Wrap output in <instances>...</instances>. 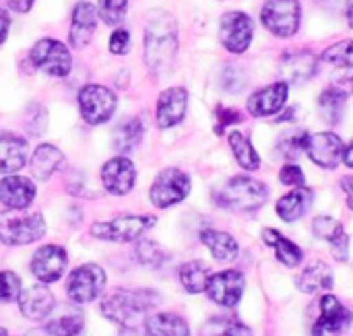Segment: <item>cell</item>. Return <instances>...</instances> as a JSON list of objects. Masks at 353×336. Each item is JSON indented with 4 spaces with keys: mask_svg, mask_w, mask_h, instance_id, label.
I'll use <instances>...</instances> for the list:
<instances>
[{
    "mask_svg": "<svg viewBox=\"0 0 353 336\" xmlns=\"http://www.w3.org/2000/svg\"><path fill=\"white\" fill-rule=\"evenodd\" d=\"M178 50L176 21L168 12H155L145 29V62L153 72H163L172 66Z\"/></svg>",
    "mask_w": 353,
    "mask_h": 336,
    "instance_id": "obj_1",
    "label": "cell"
},
{
    "mask_svg": "<svg viewBox=\"0 0 353 336\" xmlns=\"http://www.w3.org/2000/svg\"><path fill=\"white\" fill-rule=\"evenodd\" d=\"M159 304V297L153 291H126L118 289L101 302V314L110 322L120 324L122 328H134L141 318Z\"/></svg>",
    "mask_w": 353,
    "mask_h": 336,
    "instance_id": "obj_2",
    "label": "cell"
},
{
    "mask_svg": "<svg viewBox=\"0 0 353 336\" xmlns=\"http://www.w3.org/2000/svg\"><path fill=\"white\" fill-rule=\"evenodd\" d=\"M215 200L221 209L252 213L259 211L267 202V186L250 176H236L217 190Z\"/></svg>",
    "mask_w": 353,
    "mask_h": 336,
    "instance_id": "obj_3",
    "label": "cell"
},
{
    "mask_svg": "<svg viewBox=\"0 0 353 336\" xmlns=\"http://www.w3.org/2000/svg\"><path fill=\"white\" fill-rule=\"evenodd\" d=\"M46 221L37 211H4L0 213V242L4 246H27L41 240Z\"/></svg>",
    "mask_w": 353,
    "mask_h": 336,
    "instance_id": "obj_4",
    "label": "cell"
},
{
    "mask_svg": "<svg viewBox=\"0 0 353 336\" xmlns=\"http://www.w3.org/2000/svg\"><path fill=\"white\" fill-rule=\"evenodd\" d=\"M155 225V217L149 215H124L112 221H101L91 225V235L103 242H118L128 244L139 240L147 229Z\"/></svg>",
    "mask_w": 353,
    "mask_h": 336,
    "instance_id": "obj_5",
    "label": "cell"
},
{
    "mask_svg": "<svg viewBox=\"0 0 353 336\" xmlns=\"http://www.w3.org/2000/svg\"><path fill=\"white\" fill-rule=\"evenodd\" d=\"M261 19L275 37H292L298 33L302 21L300 0H267Z\"/></svg>",
    "mask_w": 353,
    "mask_h": 336,
    "instance_id": "obj_6",
    "label": "cell"
},
{
    "mask_svg": "<svg viewBox=\"0 0 353 336\" xmlns=\"http://www.w3.org/2000/svg\"><path fill=\"white\" fill-rule=\"evenodd\" d=\"M105 273L101 266L97 264H83L79 269H74L70 275H68V281H66V295L72 304H91L95 302L103 289H105Z\"/></svg>",
    "mask_w": 353,
    "mask_h": 336,
    "instance_id": "obj_7",
    "label": "cell"
},
{
    "mask_svg": "<svg viewBox=\"0 0 353 336\" xmlns=\"http://www.w3.org/2000/svg\"><path fill=\"white\" fill-rule=\"evenodd\" d=\"M188 192H190V178L182 169L168 167L155 178L149 190V198L157 209H170L182 202L188 196Z\"/></svg>",
    "mask_w": 353,
    "mask_h": 336,
    "instance_id": "obj_8",
    "label": "cell"
},
{
    "mask_svg": "<svg viewBox=\"0 0 353 336\" xmlns=\"http://www.w3.org/2000/svg\"><path fill=\"white\" fill-rule=\"evenodd\" d=\"M116 95L101 85H87L79 91V107L81 116L87 124H103L116 112Z\"/></svg>",
    "mask_w": 353,
    "mask_h": 336,
    "instance_id": "obj_9",
    "label": "cell"
},
{
    "mask_svg": "<svg viewBox=\"0 0 353 336\" xmlns=\"http://www.w3.org/2000/svg\"><path fill=\"white\" fill-rule=\"evenodd\" d=\"M254 35V21L240 10H230L219 21V37L228 52L232 54H244Z\"/></svg>",
    "mask_w": 353,
    "mask_h": 336,
    "instance_id": "obj_10",
    "label": "cell"
},
{
    "mask_svg": "<svg viewBox=\"0 0 353 336\" xmlns=\"http://www.w3.org/2000/svg\"><path fill=\"white\" fill-rule=\"evenodd\" d=\"M31 62L52 74V76H66L70 72V66H72V58H70V52L68 48L58 41V39H39L33 48H31Z\"/></svg>",
    "mask_w": 353,
    "mask_h": 336,
    "instance_id": "obj_11",
    "label": "cell"
},
{
    "mask_svg": "<svg viewBox=\"0 0 353 336\" xmlns=\"http://www.w3.org/2000/svg\"><path fill=\"white\" fill-rule=\"evenodd\" d=\"M345 145L335 132H316L308 134L304 153L310 157L312 163L325 169H335L343 161Z\"/></svg>",
    "mask_w": 353,
    "mask_h": 336,
    "instance_id": "obj_12",
    "label": "cell"
},
{
    "mask_svg": "<svg viewBox=\"0 0 353 336\" xmlns=\"http://www.w3.org/2000/svg\"><path fill=\"white\" fill-rule=\"evenodd\" d=\"M244 285H246L244 275L240 271L230 269V271H221V273L211 275L205 291H207L209 300L215 302L217 306H221V308H234L242 300Z\"/></svg>",
    "mask_w": 353,
    "mask_h": 336,
    "instance_id": "obj_13",
    "label": "cell"
},
{
    "mask_svg": "<svg viewBox=\"0 0 353 336\" xmlns=\"http://www.w3.org/2000/svg\"><path fill=\"white\" fill-rule=\"evenodd\" d=\"M66 264H68V256L62 246H43L31 258V273L39 283L50 285L62 279Z\"/></svg>",
    "mask_w": 353,
    "mask_h": 336,
    "instance_id": "obj_14",
    "label": "cell"
},
{
    "mask_svg": "<svg viewBox=\"0 0 353 336\" xmlns=\"http://www.w3.org/2000/svg\"><path fill=\"white\" fill-rule=\"evenodd\" d=\"M137 169L126 157H114L101 167V184L114 196H124L134 188Z\"/></svg>",
    "mask_w": 353,
    "mask_h": 336,
    "instance_id": "obj_15",
    "label": "cell"
},
{
    "mask_svg": "<svg viewBox=\"0 0 353 336\" xmlns=\"http://www.w3.org/2000/svg\"><path fill=\"white\" fill-rule=\"evenodd\" d=\"M321 316L312 328L314 336H325L327 333H341L352 324L353 314L335 297V295H323L319 302Z\"/></svg>",
    "mask_w": 353,
    "mask_h": 336,
    "instance_id": "obj_16",
    "label": "cell"
},
{
    "mask_svg": "<svg viewBox=\"0 0 353 336\" xmlns=\"http://www.w3.org/2000/svg\"><path fill=\"white\" fill-rule=\"evenodd\" d=\"M288 91H290V85L285 81H277L269 87L254 91L248 97V112L254 118H269V116L279 114L288 101Z\"/></svg>",
    "mask_w": 353,
    "mask_h": 336,
    "instance_id": "obj_17",
    "label": "cell"
},
{
    "mask_svg": "<svg viewBox=\"0 0 353 336\" xmlns=\"http://www.w3.org/2000/svg\"><path fill=\"white\" fill-rule=\"evenodd\" d=\"M19 310L25 318L33 320V322H41V320H48V316L54 312L56 308V302H54V295L52 291L39 283V285H31L27 289H21L19 297Z\"/></svg>",
    "mask_w": 353,
    "mask_h": 336,
    "instance_id": "obj_18",
    "label": "cell"
},
{
    "mask_svg": "<svg viewBox=\"0 0 353 336\" xmlns=\"http://www.w3.org/2000/svg\"><path fill=\"white\" fill-rule=\"evenodd\" d=\"M186 105H188V93L182 87H172L165 89L159 99H157V126L161 130L172 128L176 124H180L184 120L186 114Z\"/></svg>",
    "mask_w": 353,
    "mask_h": 336,
    "instance_id": "obj_19",
    "label": "cell"
},
{
    "mask_svg": "<svg viewBox=\"0 0 353 336\" xmlns=\"http://www.w3.org/2000/svg\"><path fill=\"white\" fill-rule=\"evenodd\" d=\"M35 198V184L23 176H6L0 180V202L6 209H27Z\"/></svg>",
    "mask_w": 353,
    "mask_h": 336,
    "instance_id": "obj_20",
    "label": "cell"
},
{
    "mask_svg": "<svg viewBox=\"0 0 353 336\" xmlns=\"http://www.w3.org/2000/svg\"><path fill=\"white\" fill-rule=\"evenodd\" d=\"M312 231L319 240H325L331 246V252L337 260L345 262L350 256V238L343 225L333 217H316L312 223Z\"/></svg>",
    "mask_w": 353,
    "mask_h": 336,
    "instance_id": "obj_21",
    "label": "cell"
},
{
    "mask_svg": "<svg viewBox=\"0 0 353 336\" xmlns=\"http://www.w3.org/2000/svg\"><path fill=\"white\" fill-rule=\"evenodd\" d=\"M83 310L74 304L62 306L56 314L52 312L46 320V333L50 336H79L83 333Z\"/></svg>",
    "mask_w": 353,
    "mask_h": 336,
    "instance_id": "obj_22",
    "label": "cell"
},
{
    "mask_svg": "<svg viewBox=\"0 0 353 336\" xmlns=\"http://www.w3.org/2000/svg\"><path fill=\"white\" fill-rule=\"evenodd\" d=\"M97 27V8L91 2H79L72 10L70 23V43L74 48H85Z\"/></svg>",
    "mask_w": 353,
    "mask_h": 336,
    "instance_id": "obj_23",
    "label": "cell"
},
{
    "mask_svg": "<svg viewBox=\"0 0 353 336\" xmlns=\"http://www.w3.org/2000/svg\"><path fill=\"white\" fill-rule=\"evenodd\" d=\"M312 200H314L312 190L306 188V186H302V188H296V190L288 192L285 196H281V198L277 200L275 211H277V215H279L285 223H294V221L302 219V217L310 211Z\"/></svg>",
    "mask_w": 353,
    "mask_h": 336,
    "instance_id": "obj_24",
    "label": "cell"
},
{
    "mask_svg": "<svg viewBox=\"0 0 353 336\" xmlns=\"http://www.w3.org/2000/svg\"><path fill=\"white\" fill-rule=\"evenodd\" d=\"M27 161V143L12 134L0 132V174H14Z\"/></svg>",
    "mask_w": 353,
    "mask_h": 336,
    "instance_id": "obj_25",
    "label": "cell"
},
{
    "mask_svg": "<svg viewBox=\"0 0 353 336\" xmlns=\"http://www.w3.org/2000/svg\"><path fill=\"white\" fill-rule=\"evenodd\" d=\"M316 56L312 52H292L283 58L281 70L285 76V83H306L316 74Z\"/></svg>",
    "mask_w": 353,
    "mask_h": 336,
    "instance_id": "obj_26",
    "label": "cell"
},
{
    "mask_svg": "<svg viewBox=\"0 0 353 336\" xmlns=\"http://www.w3.org/2000/svg\"><path fill=\"white\" fill-rule=\"evenodd\" d=\"M298 289L308 295L333 289V271L321 260L310 262L298 277Z\"/></svg>",
    "mask_w": 353,
    "mask_h": 336,
    "instance_id": "obj_27",
    "label": "cell"
},
{
    "mask_svg": "<svg viewBox=\"0 0 353 336\" xmlns=\"http://www.w3.org/2000/svg\"><path fill=\"white\" fill-rule=\"evenodd\" d=\"M201 240L217 262H234L238 258L240 246L230 233L217 231V229H205L201 233Z\"/></svg>",
    "mask_w": 353,
    "mask_h": 336,
    "instance_id": "obj_28",
    "label": "cell"
},
{
    "mask_svg": "<svg viewBox=\"0 0 353 336\" xmlns=\"http://www.w3.org/2000/svg\"><path fill=\"white\" fill-rule=\"evenodd\" d=\"M64 155L54 145H39L31 157V176L35 180H48L62 165Z\"/></svg>",
    "mask_w": 353,
    "mask_h": 336,
    "instance_id": "obj_29",
    "label": "cell"
},
{
    "mask_svg": "<svg viewBox=\"0 0 353 336\" xmlns=\"http://www.w3.org/2000/svg\"><path fill=\"white\" fill-rule=\"evenodd\" d=\"M263 240H265L267 246H271L275 250V256H277V260L281 264L294 269V266H298L304 260V252L294 242L283 238L277 229H265L263 231Z\"/></svg>",
    "mask_w": 353,
    "mask_h": 336,
    "instance_id": "obj_30",
    "label": "cell"
},
{
    "mask_svg": "<svg viewBox=\"0 0 353 336\" xmlns=\"http://www.w3.org/2000/svg\"><path fill=\"white\" fill-rule=\"evenodd\" d=\"M145 336H190V330L176 314H155L145 320Z\"/></svg>",
    "mask_w": 353,
    "mask_h": 336,
    "instance_id": "obj_31",
    "label": "cell"
},
{
    "mask_svg": "<svg viewBox=\"0 0 353 336\" xmlns=\"http://www.w3.org/2000/svg\"><path fill=\"white\" fill-rule=\"evenodd\" d=\"M345 103H347V93L341 91L339 87H329L319 95V109L325 122H329L331 126L339 124L345 112Z\"/></svg>",
    "mask_w": 353,
    "mask_h": 336,
    "instance_id": "obj_32",
    "label": "cell"
},
{
    "mask_svg": "<svg viewBox=\"0 0 353 336\" xmlns=\"http://www.w3.org/2000/svg\"><path fill=\"white\" fill-rule=\"evenodd\" d=\"M211 279V271L203 260H190L180 269V283L188 293H203Z\"/></svg>",
    "mask_w": 353,
    "mask_h": 336,
    "instance_id": "obj_33",
    "label": "cell"
},
{
    "mask_svg": "<svg viewBox=\"0 0 353 336\" xmlns=\"http://www.w3.org/2000/svg\"><path fill=\"white\" fill-rule=\"evenodd\" d=\"M230 147H232V153H234L236 161L240 163V167H244L246 171H254L261 167V157H259L256 149L252 147L250 138L244 136L240 130L230 134Z\"/></svg>",
    "mask_w": 353,
    "mask_h": 336,
    "instance_id": "obj_34",
    "label": "cell"
},
{
    "mask_svg": "<svg viewBox=\"0 0 353 336\" xmlns=\"http://www.w3.org/2000/svg\"><path fill=\"white\" fill-rule=\"evenodd\" d=\"M143 132H145V128H143V124H141L139 118H130V120L122 122L116 128V132H114V145H116V149L120 153H128V151L137 149L139 143H141V138H143Z\"/></svg>",
    "mask_w": 353,
    "mask_h": 336,
    "instance_id": "obj_35",
    "label": "cell"
},
{
    "mask_svg": "<svg viewBox=\"0 0 353 336\" xmlns=\"http://www.w3.org/2000/svg\"><path fill=\"white\" fill-rule=\"evenodd\" d=\"M203 336H252V330L238 318L221 316V318H213L205 324Z\"/></svg>",
    "mask_w": 353,
    "mask_h": 336,
    "instance_id": "obj_36",
    "label": "cell"
},
{
    "mask_svg": "<svg viewBox=\"0 0 353 336\" xmlns=\"http://www.w3.org/2000/svg\"><path fill=\"white\" fill-rule=\"evenodd\" d=\"M134 252H137V260L143 266H151V269L161 266L165 262V258H168L165 252H163V248L155 240H145V238L137 242Z\"/></svg>",
    "mask_w": 353,
    "mask_h": 336,
    "instance_id": "obj_37",
    "label": "cell"
},
{
    "mask_svg": "<svg viewBox=\"0 0 353 336\" xmlns=\"http://www.w3.org/2000/svg\"><path fill=\"white\" fill-rule=\"evenodd\" d=\"M323 62L331 64V66H341V68H353V39H345L339 43L329 45L323 56Z\"/></svg>",
    "mask_w": 353,
    "mask_h": 336,
    "instance_id": "obj_38",
    "label": "cell"
},
{
    "mask_svg": "<svg viewBox=\"0 0 353 336\" xmlns=\"http://www.w3.org/2000/svg\"><path fill=\"white\" fill-rule=\"evenodd\" d=\"M306 140H308V132L304 130H292L288 134L281 136L279 140V153L283 157H298L300 153H304V147H306Z\"/></svg>",
    "mask_w": 353,
    "mask_h": 336,
    "instance_id": "obj_39",
    "label": "cell"
},
{
    "mask_svg": "<svg viewBox=\"0 0 353 336\" xmlns=\"http://www.w3.org/2000/svg\"><path fill=\"white\" fill-rule=\"evenodd\" d=\"M128 0H99L97 14L103 19L105 25H118L126 14Z\"/></svg>",
    "mask_w": 353,
    "mask_h": 336,
    "instance_id": "obj_40",
    "label": "cell"
},
{
    "mask_svg": "<svg viewBox=\"0 0 353 336\" xmlns=\"http://www.w3.org/2000/svg\"><path fill=\"white\" fill-rule=\"evenodd\" d=\"M19 293H21V279L10 271H2L0 273V304L14 302Z\"/></svg>",
    "mask_w": 353,
    "mask_h": 336,
    "instance_id": "obj_41",
    "label": "cell"
},
{
    "mask_svg": "<svg viewBox=\"0 0 353 336\" xmlns=\"http://www.w3.org/2000/svg\"><path fill=\"white\" fill-rule=\"evenodd\" d=\"M279 180H281V184L292 186V188H302V186L306 184L304 171H302V167H300V165H296V163H288V165H283V167H281V171H279Z\"/></svg>",
    "mask_w": 353,
    "mask_h": 336,
    "instance_id": "obj_42",
    "label": "cell"
},
{
    "mask_svg": "<svg viewBox=\"0 0 353 336\" xmlns=\"http://www.w3.org/2000/svg\"><path fill=\"white\" fill-rule=\"evenodd\" d=\"M217 126H215V130H217V134H221L230 124H238V122H242V116H240V112H236V109H230V107H219L217 109Z\"/></svg>",
    "mask_w": 353,
    "mask_h": 336,
    "instance_id": "obj_43",
    "label": "cell"
},
{
    "mask_svg": "<svg viewBox=\"0 0 353 336\" xmlns=\"http://www.w3.org/2000/svg\"><path fill=\"white\" fill-rule=\"evenodd\" d=\"M130 45V33L126 29H116L110 37V50L114 54H126Z\"/></svg>",
    "mask_w": 353,
    "mask_h": 336,
    "instance_id": "obj_44",
    "label": "cell"
},
{
    "mask_svg": "<svg viewBox=\"0 0 353 336\" xmlns=\"http://www.w3.org/2000/svg\"><path fill=\"white\" fill-rule=\"evenodd\" d=\"M341 188L345 192V198H347V207L353 211V176H345L341 180Z\"/></svg>",
    "mask_w": 353,
    "mask_h": 336,
    "instance_id": "obj_45",
    "label": "cell"
},
{
    "mask_svg": "<svg viewBox=\"0 0 353 336\" xmlns=\"http://www.w3.org/2000/svg\"><path fill=\"white\" fill-rule=\"evenodd\" d=\"M6 2L14 12H27L33 6V0H6Z\"/></svg>",
    "mask_w": 353,
    "mask_h": 336,
    "instance_id": "obj_46",
    "label": "cell"
},
{
    "mask_svg": "<svg viewBox=\"0 0 353 336\" xmlns=\"http://www.w3.org/2000/svg\"><path fill=\"white\" fill-rule=\"evenodd\" d=\"M8 25H10V17L6 14L4 8H0V43L6 39V33H8Z\"/></svg>",
    "mask_w": 353,
    "mask_h": 336,
    "instance_id": "obj_47",
    "label": "cell"
},
{
    "mask_svg": "<svg viewBox=\"0 0 353 336\" xmlns=\"http://www.w3.org/2000/svg\"><path fill=\"white\" fill-rule=\"evenodd\" d=\"M341 83H339V89L341 91H345V93H353V74H347V76H343V78H339Z\"/></svg>",
    "mask_w": 353,
    "mask_h": 336,
    "instance_id": "obj_48",
    "label": "cell"
},
{
    "mask_svg": "<svg viewBox=\"0 0 353 336\" xmlns=\"http://www.w3.org/2000/svg\"><path fill=\"white\" fill-rule=\"evenodd\" d=\"M343 163L347 167H353V140L345 147V151H343Z\"/></svg>",
    "mask_w": 353,
    "mask_h": 336,
    "instance_id": "obj_49",
    "label": "cell"
},
{
    "mask_svg": "<svg viewBox=\"0 0 353 336\" xmlns=\"http://www.w3.org/2000/svg\"><path fill=\"white\" fill-rule=\"evenodd\" d=\"M347 25L353 29V2L350 4V8H347Z\"/></svg>",
    "mask_w": 353,
    "mask_h": 336,
    "instance_id": "obj_50",
    "label": "cell"
},
{
    "mask_svg": "<svg viewBox=\"0 0 353 336\" xmlns=\"http://www.w3.org/2000/svg\"><path fill=\"white\" fill-rule=\"evenodd\" d=\"M0 336H8V333H6L4 328H0Z\"/></svg>",
    "mask_w": 353,
    "mask_h": 336,
    "instance_id": "obj_51",
    "label": "cell"
}]
</instances>
